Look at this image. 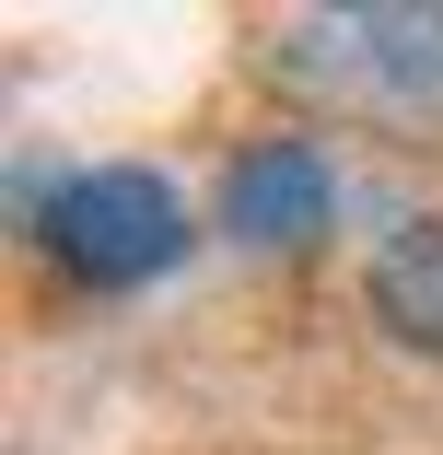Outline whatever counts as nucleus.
Here are the masks:
<instances>
[{
	"instance_id": "f257e3e1",
	"label": "nucleus",
	"mask_w": 443,
	"mask_h": 455,
	"mask_svg": "<svg viewBox=\"0 0 443 455\" xmlns=\"http://www.w3.org/2000/svg\"><path fill=\"white\" fill-rule=\"evenodd\" d=\"M269 82L350 129L443 140V0H350V12H281Z\"/></svg>"
},
{
	"instance_id": "f03ea898",
	"label": "nucleus",
	"mask_w": 443,
	"mask_h": 455,
	"mask_svg": "<svg viewBox=\"0 0 443 455\" xmlns=\"http://www.w3.org/2000/svg\"><path fill=\"white\" fill-rule=\"evenodd\" d=\"M24 234L47 245V268L70 292H152L163 268H187V245H199L175 175H152V164H82V175H59Z\"/></svg>"
},
{
	"instance_id": "7ed1b4c3",
	"label": "nucleus",
	"mask_w": 443,
	"mask_h": 455,
	"mask_svg": "<svg viewBox=\"0 0 443 455\" xmlns=\"http://www.w3.org/2000/svg\"><path fill=\"white\" fill-rule=\"evenodd\" d=\"M210 222L245 245V257H315L338 234V152L315 129H269V140H245L222 164V199Z\"/></svg>"
},
{
	"instance_id": "20e7f679",
	"label": "nucleus",
	"mask_w": 443,
	"mask_h": 455,
	"mask_svg": "<svg viewBox=\"0 0 443 455\" xmlns=\"http://www.w3.org/2000/svg\"><path fill=\"white\" fill-rule=\"evenodd\" d=\"M362 315H374L397 350L443 362V211H408V222L374 234V257H362Z\"/></svg>"
}]
</instances>
